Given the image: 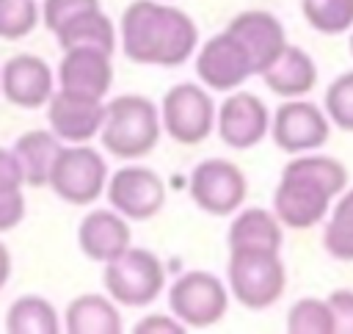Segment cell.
<instances>
[{"mask_svg":"<svg viewBox=\"0 0 353 334\" xmlns=\"http://www.w3.org/2000/svg\"><path fill=\"white\" fill-rule=\"evenodd\" d=\"M196 22L165 3L132 0L121 14V50L141 66H179L196 55Z\"/></svg>","mask_w":353,"mask_h":334,"instance_id":"cell-1","label":"cell"},{"mask_svg":"<svg viewBox=\"0 0 353 334\" xmlns=\"http://www.w3.org/2000/svg\"><path fill=\"white\" fill-rule=\"evenodd\" d=\"M347 185V168L328 155L301 152L281 171L273 193V213L281 226L312 229L328 215L331 199Z\"/></svg>","mask_w":353,"mask_h":334,"instance_id":"cell-2","label":"cell"},{"mask_svg":"<svg viewBox=\"0 0 353 334\" xmlns=\"http://www.w3.org/2000/svg\"><path fill=\"white\" fill-rule=\"evenodd\" d=\"M160 113L149 97L121 94L105 105V119L99 127L102 146L119 160L146 157L160 141Z\"/></svg>","mask_w":353,"mask_h":334,"instance_id":"cell-3","label":"cell"},{"mask_svg":"<svg viewBox=\"0 0 353 334\" xmlns=\"http://www.w3.org/2000/svg\"><path fill=\"white\" fill-rule=\"evenodd\" d=\"M226 279L234 301L251 312L273 306L287 287V271L284 262L279 259V251H259V248L229 251Z\"/></svg>","mask_w":353,"mask_h":334,"instance_id":"cell-4","label":"cell"},{"mask_svg":"<svg viewBox=\"0 0 353 334\" xmlns=\"http://www.w3.org/2000/svg\"><path fill=\"white\" fill-rule=\"evenodd\" d=\"M102 284L121 306H149L165 287V268L149 248H127L105 262Z\"/></svg>","mask_w":353,"mask_h":334,"instance_id":"cell-5","label":"cell"},{"mask_svg":"<svg viewBox=\"0 0 353 334\" xmlns=\"http://www.w3.org/2000/svg\"><path fill=\"white\" fill-rule=\"evenodd\" d=\"M47 185L55 190L58 199H63L74 207H85L105 193L108 163H105L102 152L91 149L88 144L61 146Z\"/></svg>","mask_w":353,"mask_h":334,"instance_id":"cell-6","label":"cell"},{"mask_svg":"<svg viewBox=\"0 0 353 334\" xmlns=\"http://www.w3.org/2000/svg\"><path fill=\"white\" fill-rule=\"evenodd\" d=\"M168 309L188 328H210L223 320L229 293L210 271H188L168 287Z\"/></svg>","mask_w":353,"mask_h":334,"instance_id":"cell-7","label":"cell"},{"mask_svg":"<svg viewBox=\"0 0 353 334\" xmlns=\"http://www.w3.org/2000/svg\"><path fill=\"white\" fill-rule=\"evenodd\" d=\"M163 130L182 146L201 144L215 130V102L196 83H176L160 102Z\"/></svg>","mask_w":353,"mask_h":334,"instance_id":"cell-8","label":"cell"},{"mask_svg":"<svg viewBox=\"0 0 353 334\" xmlns=\"http://www.w3.org/2000/svg\"><path fill=\"white\" fill-rule=\"evenodd\" d=\"M188 190L199 210L210 215H234L245 202L248 182L240 166L232 160L207 157L193 168Z\"/></svg>","mask_w":353,"mask_h":334,"instance_id":"cell-9","label":"cell"},{"mask_svg":"<svg viewBox=\"0 0 353 334\" xmlns=\"http://www.w3.org/2000/svg\"><path fill=\"white\" fill-rule=\"evenodd\" d=\"M105 196L127 221H149L165 204V182L146 166H121L108 177Z\"/></svg>","mask_w":353,"mask_h":334,"instance_id":"cell-10","label":"cell"},{"mask_svg":"<svg viewBox=\"0 0 353 334\" xmlns=\"http://www.w3.org/2000/svg\"><path fill=\"white\" fill-rule=\"evenodd\" d=\"M270 135L281 152L301 155V152L320 149L328 141L331 121L320 105L295 97L276 108L270 119Z\"/></svg>","mask_w":353,"mask_h":334,"instance_id":"cell-11","label":"cell"},{"mask_svg":"<svg viewBox=\"0 0 353 334\" xmlns=\"http://www.w3.org/2000/svg\"><path fill=\"white\" fill-rule=\"evenodd\" d=\"M193 66L199 80L212 91H234L254 75L245 47L229 30L210 36L199 47Z\"/></svg>","mask_w":353,"mask_h":334,"instance_id":"cell-12","label":"cell"},{"mask_svg":"<svg viewBox=\"0 0 353 334\" xmlns=\"http://www.w3.org/2000/svg\"><path fill=\"white\" fill-rule=\"evenodd\" d=\"M215 130L232 149H251L270 132V113L256 94L234 91L215 110Z\"/></svg>","mask_w":353,"mask_h":334,"instance_id":"cell-13","label":"cell"},{"mask_svg":"<svg viewBox=\"0 0 353 334\" xmlns=\"http://www.w3.org/2000/svg\"><path fill=\"white\" fill-rule=\"evenodd\" d=\"M113 52L97 47H69L58 63V86L61 91L105 99L113 83Z\"/></svg>","mask_w":353,"mask_h":334,"instance_id":"cell-14","label":"cell"},{"mask_svg":"<svg viewBox=\"0 0 353 334\" xmlns=\"http://www.w3.org/2000/svg\"><path fill=\"white\" fill-rule=\"evenodd\" d=\"M52 69L47 66V61H41L39 55L30 52H19L11 55L3 69H0V91L3 97L25 110H36L44 108L52 97Z\"/></svg>","mask_w":353,"mask_h":334,"instance_id":"cell-15","label":"cell"},{"mask_svg":"<svg viewBox=\"0 0 353 334\" xmlns=\"http://www.w3.org/2000/svg\"><path fill=\"white\" fill-rule=\"evenodd\" d=\"M226 30L245 47L254 75H262L276 61V55L287 47L284 25L270 11H259V8L240 11L237 17H232Z\"/></svg>","mask_w":353,"mask_h":334,"instance_id":"cell-16","label":"cell"},{"mask_svg":"<svg viewBox=\"0 0 353 334\" xmlns=\"http://www.w3.org/2000/svg\"><path fill=\"white\" fill-rule=\"evenodd\" d=\"M102 119H105L102 99H88L58 88L47 102L50 130L66 144H88L94 135H99Z\"/></svg>","mask_w":353,"mask_h":334,"instance_id":"cell-17","label":"cell"},{"mask_svg":"<svg viewBox=\"0 0 353 334\" xmlns=\"http://www.w3.org/2000/svg\"><path fill=\"white\" fill-rule=\"evenodd\" d=\"M77 246L91 262H110L130 248V221L110 210H91L77 226Z\"/></svg>","mask_w":353,"mask_h":334,"instance_id":"cell-18","label":"cell"},{"mask_svg":"<svg viewBox=\"0 0 353 334\" xmlns=\"http://www.w3.org/2000/svg\"><path fill=\"white\" fill-rule=\"evenodd\" d=\"M259 77L265 80V86L273 94H279L284 99H295V97H303L314 88L317 66H314V58L306 50L287 44Z\"/></svg>","mask_w":353,"mask_h":334,"instance_id":"cell-19","label":"cell"},{"mask_svg":"<svg viewBox=\"0 0 353 334\" xmlns=\"http://www.w3.org/2000/svg\"><path fill=\"white\" fill-rule=\"evenodd\" d=\"M229 251L234 248H259V251H281L284 235L276 213L265 207H245L229 224Z\"/></svg>","mask_w":353,"mask_h":334,"instance_id":"cell-20","label":"cell"},{"mask_svg":"<svg viewBox=\"0 0 353 334\" xmlns=\"http://www.w3.org/2000/svg\"><path fill=\"white\" fill-rule=\"evenodd\" d=\"M61 138L52 130H28L14 141V157L22 168V179L30 188H41L50 179Z\"/></svg>","mask_w":353,"mask_h":334,"instance_id":"cell-21","label":"cell"},{"mask_svg":"<svg viewBox=\"0 0 353 334\" xmlns=\"http://www.w3.org/2000/svg\"><path fill=\"white\" fill-rule=\"evenodd\" d=\"M63 328L69 334H119L121 315L110 295L83 293L69 301Z\"/></svg>","mask_w":353,"mask_h":334,"instance_id":"cell-22","label":"cell"},{"mask_svg":"<svg viewBox=\"0 0 353 334\" xmlns=\"http://www.w3.org/2000/svg\"><path fill=\"white\" fill-rule=\"evenodd\" d=\"M55 39H58L61 50H69V47H97V50L113 52V47H116V28H113L110 17L102 14V8H91V11L77 14L66 25H61L55 30Z\"/></svg>","mask_w":353,"mask_h":334,"instance_id":"cell-23","label":"cell"},{"mask_svg":"<svg viewBox=\"0 0 353 334\" xmlns=\"http://www.w3.org/2000/svg\"><path fill=\"white\" fill-rule=\"evenodd\" d=\"M61 328L55 306L41 295H19L6 312L8 334H58Z\"/></svg>","mask_w":353,"mask_h":334,"instance_id":"cell-24","label":"cell"},{"mask_svg":"<svg viewBox=\"0 0 353 334\" xmlns=\"http://www.w3.org/2000/svg\"><path fill=\"white\" fill-rule=\"evenodd\" d=\"M323 248L342 262H353V188L339 196L323 232Z\"/></svg>","mask_w":353,"mask_h":334,"instance_id":"cell-25","label":"cell"},{"mask_svg":"<svg viewBox=\"0 0 353 334\" xmlns=\"http://www.w3.org/2000/svg\"><path fill=\"white\" fill-rule=\"evenodd\" d=\"M301 11L303 19L325 36L353 28V0H301Z\"/></svg>","mask_w":353,"mask_h":334,"instance_id":"cell-26","label":"cell"},{"mask_svg":"<svg viewBox=\"0 0 353 334\" xmlns=\"http://www.w3.org/2000/svg\"><path fill=\"white\" fill-rule=\"evenodd\" d=\"M290 334H334V312L328 301L298 298L287 312Z\"/></svg>","mask_w":353,"mask_h":334,"instance_id":"cell-27","label":"cell"},{"mask_svg":"<svg viewBox=\"0 0 353 334\" xmlns=\"http://www.w3.org/2000/svg\"><path fill=\"white\" fill-rule=\"evenodd\" d=\"M41 19L36 0H0V39H25Z\"/></svg>","mask_w":353,"mask_h":334,"instance_id":"cell-28","label":"cell"},{"mask_svg":"<svg viewBox=\"0 0 353 334\" xmlns=\"http://www.w3.org/2000/svg\"><path fill=\"white\" fill-rule=\"evenodd\" d=\"M325 116L334 127L353 132V72H345L334 77V83L325 88Z\"/></svg>","mask_w":353,"mask_h":334,"instance_id":"cell-29","label":"cell"},{"mask_svg":"<svg viewBox=\"0 0 353 334\" xmlns=\"http://www.w3.org/2000/svg\"><path fill=\"white\" fill-rule=\"evenodd\" d=\"M91 8H99V0H44L41 19H44V28L50 33H55L61 25H66L69 19H74L77 14L91 11Z\"/></svg>","mask_w":353,"mask_h":334,"instance_id":"cell-30","label":"cell"},{"mask_svg":"<svg viewBox=\"0 0 353 334\" xmlns=\"http://www.w3.org/2000/svg\"><path fill=\"white\" fill-rule=\"evenodd\" d=\"M325 301L334 312V334H353V290H334Z\"/></svg>","mask_w":353,"mask_h":334,"instance_id":"cell-31","label":"cell"},{"mask_svg":"<svg viewBox=\"0 0 353 334\" xmlns=\"http://www.w3.org/2000/svg\"><path fill=\"white\" fill-rule=\"evenodd\" d=\"M25 218V196L22 188L0 190V232H11Z\"/></svg>","mask_w":353,"mask_h":334,"instance_id":"cell-32","label":"cell"},{"mask_svg":"<svg viewBox=\"0 0 353 334\" xmlns=\"http://www.w3.org/2000/svg\"><path fill=\"white\" fill-rule=\"evenodd\" d=\"M132 331L135 334H185L188 326H182L176 317H168V315H146L143 320L135 323Z\"/></svg>","mask_w":353,"mask_h":334,"instance_id":"cell-33","label":"cell"},{"mask_svg":"<svg viewBox=\"0 0 353 334\" xmlns=\"http://www.w3.org/2000/svg\"><path fill=\"white\" fill-rule=\"evenodd\" d=\"M22 185H25V179H22V168L14 157V152L0 149V190H14Z\"/></svg>","mask_w":353,"mask_h":334,"instance_id":"cell-34","label":"cell"},{"mask_svg":"<svg viewBox=\"0 0 353 334\" xmlns=\"http://www.w3.org/2000/svg\"><path fill=\"white\" fill-rule=\"evenodd\" d=\"M8 276H11V251H8L6 243L0 240V290L6 287Z\"/></svg>","mask_w":353,"mask_h":334,"instance_id":"cell-35","label":"cell"},{"mask_svg":"<svg viewBox=\"0 0 353 334\" xmlns=\"http://www.w3.org/2000/svg\"><path fill=\"white\" fill-rule=\"evenodd\" d=\"M350 55H353V36H350Z\"/></svg>","mask_w":353,"mask_h":334,"instance_id":"cell-36","label":"cell"}]
</instances>
